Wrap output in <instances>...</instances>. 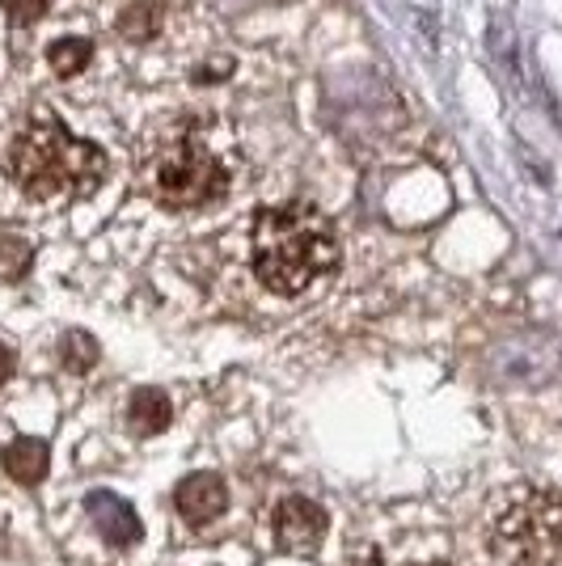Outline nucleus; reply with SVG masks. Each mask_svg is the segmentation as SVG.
Returning <instances> with one entry per match:
<instances>
[{"label":"nucleus","mask_w":562,"mask_h":566,"mask_svg":"<svg viewBox=\"0 0 562 566\" xmlns=\"http://www.w3.org/2000/svg\"><path fill=\"white\" fill-rule=\"evenodd\" d=\"M339 237L330 220L309 203H288L258 216L254 224V275L275 296H301L313 283L334 275Z\"/></svg>","instance_id":"nucleus-1"},{"label":"nucleus","mask_w":562,"mask_h":566,"mask_svg":"<svg viewBox=\"0 0 562 566\" xmlns=\"http://www.w3.org/2000/svg\"><path fill=\"white\" fill-rule=\"evenodd\" d=\"M4 169L30 199H64L97 190L106 178V153L90 140H76L60 118L39 115L9 144Z\"/></svg>","instance_id":"nucleus-2"},{"label":"nucleus","mask_w":562,"mask_h":566,"mask_svg":"<svg viewBox=\"0 0 562 566\" xmlns=\"http://www.w3.org/2000/svg\"><path fill=\"white\" fill-rule=\"evenodd\" d=\"M487 549L499 566H554L562 558V495L516 491L495 512Z\"/></svg>","instance_id":"nucleus-3"},{"label":"nucleus","mask_w":562,"mask_h":566,"mask_svg":"<svg viewBox=\"0 0 562 566\" xmlns=\"http://www.w3.org/2000/svg\"><path fill=\"white\" fill-rule=\"evenodd\" d=\"M144 190L174 212H187V208H208L216 203L225 190H229V169L211 157V148H204L190 136L178 140H165L148 166H144Z\"/></svg>","instance_id":"nucleus-4"},{"label":"nucleus","mask_w":562,"mask_h":566,"mask_svg":"<svg viewBox=\"0 0 562 566\" xmlns=\"http://www.w3.org/2000/svg\"><path fill=\"white\" fill-rule=\"evenodd\" d=\"M271 528H275V545H280L283 554H313L322 545V537H326L330 516L322 503H313L305 495H288L275 507Z\"/></svg>","instance_id":"nucleus-5"},{"label":"nucleus","mask_w":562,"mask_h":566,"mask_svg":"<svg viewBox=\"0 0 562 566\" xmlns=\"http://www.w3.org/2000/svg\"><path fill=\"white\" fill-rule=\"evenodd\" d=\"M174 507H178L183 524L204 528V524L225 516V507H229V486H225L220 473H208V470L190 473V478L178 482V491H174Z\"/></svg>","instance_id":"nucleus-6"},{"label":"nucleus","mask_w":562,"mask_h":566,"mask_svg":"<svg viewBox=\"0 0 562 566\" xmlns=\"http://www.w3.org/2000/svg\"><path fill=\"white\" fill-rule=\"evenodd\" d=\"M85 512L97 524V533H102L106 545L127 549V545L140 542V520H136V512L118 495H111V491H94V495L85 499Z\"/></svg>","instance_id":"nucleus-7"},{"label":"nucleus","mask_w":562,"mask_h":566,"mask_svg":"<svg viewBox=\"0 0 562 566\" xmlns=\"http://www.w3.org/2000/svg\"><path fill=\"white\" fill-rule=\"evenodd\" d=\"M4 473L13 478V482H22V486H39L43 478H48V465H51V452L43 440H34V436H18L9 449H4Z\"/></svg>","instance_id":"nucleus-8"},{"label":"nucleus","mask_w":562,"mask_h":566,"mask_svg":"<svg viewBox=\"0 0 562 566\" xmlns=\"http://www.w3.org/2000/svg\"><path fill=\"white\" fill-rule=\"evenodd\" d=\"M169 419H174V406H169L162 389H136L132 401H127V427L136 436H157V431L169 427Z\"/></svg>","instance_id":"nucleus-9"},{"label":"nucleus","mask_w":562,"mask_h":566,"mask_svg":"<svg viewBox=\"0 0 562 566\" xmlns=\"http://www.w3.org/2000/svg\"><path fill=\"white\" fill-rule=\"evenodd\" d=\"M30 259H34L30 241H22L18 233H0V280H22L30 271Z\"/></svg>","instance_id":"nucleus-10"},{"label":"nucleus","mask_w":562,"mask_h":566,"mask_svg":"<svg viewBox=\"0 0 562 566\" xmlns=\"http://www.w3.org/2000/svg\"><path fill=\"white\" fill-rule=\"evenodd\" d=\"M90 43L85 39H60V43H51L48 51V60H51V69L60 72V76H76V72L90 64Z\"/></svg>","instance_id":"nucleus-11"},{"label":"nucleus","mask_w":562,"mask_h":566,"mask_svg":"<svg viewBox=\"0 0 562 566\" xmlns=\"http://www.w3.org/2000/svg\"><path fill=\"white\" fill-rule=\"evenodd\" d=\"M60 359H64V368H69V373H90V368L97 364V343L85 331L64 334V343H60Z\"/></svg>","instance_id":"nucleus-12"},{"label":"nucleus","mask_w":562,"mask_h":566,"mask_svg":"<svg viewBox=\"0 0 562 566\" xmlns=\"http://www.w3.org/2000/svg\"><path fill=\"white\" fill-rule=\"evenodd\" d=\"M157 25H162V18H157V4L136 0V4H132V9L118 18V34H127V39L144 43V39H153V34H157Z\"/></svg>","instance_id":"nucleus-13"},{"label":"nucleus","mask_w":562,"mask_h":566,"mask_svg":"<svg viewBox=\"0 0 562 566\" xmlns=\"http://www.w3.org/2000/svg\"><path fill=\"white\" fill-rule=\"evenodd\" d=\"M4 13L13 25H34L48 13V0H4Z\"/></svg>","instance_id":"nucleus-14"},{"label":"nucleus","mask_w":562,"mask_h":566,"mask_svg":"<svg viewBox=\"0 0 562 566\" xmlns=\"http://www.w3.org/2000/svg\"><path fill=\"white\" fill-rule=\"evenodd\" d=\"M13 377V352L9 347H0V385Z\"/></svg>","instance_id":"nucleus-15"},{"label":"nucleus","mask_w":562,"mask_h":566,"mask_svg":"<svg viewBox=\"0 0 562 566\" xmlns=\"http://www.w3.org/2000/svg\"><path fill=\"white\" fill-rule=\"evenodd\" d=\"M419 566H448V563H419Z\"/></svg>","instance_id":"nucleus-16"}]
</instances>
